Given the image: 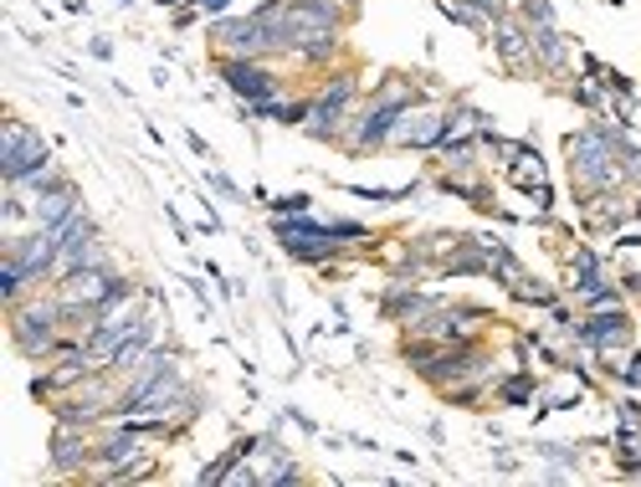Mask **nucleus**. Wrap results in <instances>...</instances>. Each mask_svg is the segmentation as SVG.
Returning a JSON list of instances; mask_svg holds the SVG:
<instances>
[{"instance_id":"f257e3e1","label":"nucleus","mask_w":641,"mask_h":487,"mask_svg":"<svg viewBox=\"0 0 641 487\" xmlns=\"http://www.w3.org/2000/svg\"><path fill=\"white\" fill-rule=\"evenodd\" d=\"M569 170H575V180L580 190H601V185H616L621 180V170H616V154H611V139L605 134H580V139H569Z\"/></svg>"},{"instance_id":"f03ea898","label":"nucleus","mask_w":641,"mask_h":487,"mask_svg":"<svg viewBox=\"0 0 641 487\" xmlns=\"http://www.w3.org/2000/svg\"><path fill=\"white\" fill-rule=\"evenodd\" d=\"M41 164H52L47 145H41L37 134L21 124V118H11V124H5V145H0V170H5V180H11V185L26 180V175H32V170H41Z\"/></svg>"},{"instance_id":"7ed1b4c3","label":"nucleus","mask_w":641,"mask_h":487,"mask_svg":"<svg viewBox=\"0 0 641 487\" xmlns=\"http://www.w3.org/2000/svg\"><path fill=\"white\" fill-rule=\"evenodd\" d=\"M221 77H226V83H231V92H237V98H247L252 109H256V103H273L277 88H282V83H277V77L267 73L256 57H226V62H221Z\"/></svg>"},{"instance_id":"20e7f679","label":"nucleus","mask_w":641,"mask_h":487,"mask_svg":"<svg viewBox=\"0 0 641 487\" xmlns=\"http://www.w3.org/2000/svg\"><path fill=\"white\" fill-rule=\"evenodd\" d=\"M349 98H354V77H334L329 88L318 92V103L309 109V134H318V139H329L334 128H339V118H344Z\"/></svg>"},{"instance_id":"39448f33","label":"nucleus","mask_w":641,"mask_h":487,"mask_svg":"<svg viewBox=\"0 0 641 487\" xmlns=\"http://www.w3.org/2000/svg\"><path fill=\"white\" fill-rule=\"evenodd\" d=\"M77 211H83V196H77V185H67V180L47 185V190H37V200H32L37 226H62V221L77 216Z\"/></svg>"},{"instance_id":"423d86ee","label":"nucleus","mask_w":641,"mask_h":487,"mask_svg":"<svg viewBox=\"0 0 641 487\" xmlns=\"http://www.w3.org/2000/svg\"><path fill=\"white\" fill-rule=\"evenodd\" d=\"M88 457H98V451H88V436H83V426H67V421H62L56 447H52V467L56 472H83V467H88Z\"/></svg>"},{"instance_id":"0eeeda50","label":"nucleus","mask_w":641,"mask_h":487,"mask_svg":"<svg viewBox=\"0 0 641 487\" xmlns=\"http://www.w3.org/2000/svg\"><path fill=\"white\" fill-rule=\"evenodd\" d=\"M390 139L395 145H437V139H447V118L441 113H401Z\"/></svg>"},{"instance_id":"6e6552de","label":"nucleus","mask_w":641,"mask_h":487,"mask_svg":"<svg viewBox=\"0 0 641 487\" xmlns=\"http://www.w3.org/2000/svg\"><path fill=\"white\" fill-rule=\"evenodd\" d=\"M580 339L586 344H626L631 339V324H626L621 313H616V319H590V324L580 328Z\"/></svg>"},{"instance_id":"1a4fd4ad","label":"nucleus","mask_w":641,"mask_h":487,"mask_svg":"<svg viewBox=\"0 0 641 487\" xmlns=\"http://www.w3.org/2000/svg\"><path fill=\"white\" fill-rule=\"evenodd\" d=\"M498 52L508 62H524V32L518 26H498Z\"/></svg>"},{"instance_id":"9d476101","label":"nucleus","mask_w":641,"mask_h":487,"mask_svg":"<svg viewBox=\"0 0 641 487\" xmlns=\"http://www.w3.org/2000/svg\"><path fill=\"white\" fill-rule=\"evenodd\" d=\"M533 47H539V57H544L550 67H560V62H565V47H560V37H554L550 26H544V32L533 37Z\"/></svg>"},{"instance_id":"9b49d317","label":"nucleus","mask_w":641,"mask_h":487,"mask_svg":"<svg viewBox=\"0 0 641 487\" xmlns=\"http://www.w3.org/2000/svg\"><path fill=\"white\" fill-rule=\"evenodd\" d=\"M196 5H201V11H221V5H226V0H196Z\"/></svg>"},{"instance_id":"f8f14e48","label":"nucleus","mask_w":641,"mask_h":487,"mask_svg":"<svg viewBox=\"0 0 641 487\" xmlns=\"http://www.w3.org/2000/svg\"><path fill=\"white\" fill-rule=\"evenodd\" d=\"M477 5H482V11H498V5H503V0H477Z\"/></svg>"}]
</instances>
